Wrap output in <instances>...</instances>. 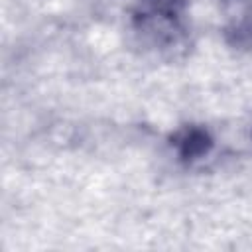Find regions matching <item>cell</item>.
<instances>
[{
  "label": "cell",
  "instance_id": "cell-2",
  "mask_svg": "<svg viewBox=\"0 0 252 252\" xmlns=\"http://www.w3.org/2000/svg\"><path fill=\"white\" fill-rule=\"evenodd\" d=\"M144 2L150 6L152 16H158L169 22H175L185 8V0H144Z\"/></svg>",
  "mask_w": 252,
  "mask_h": 252
},
{
  "label": "cell",
  "instance_id": "cell-1",
  "mask_svg": "<svg viewBox=\"0 0 252 252\" xmlns=\"http://www.w3.org/2000/svg\"><path fill=\"white\" fill-rule=\"evenodd\" d=\"M177 154L183 159H199L203 156L209 154V150L213 148V138L211 134L201 128V126H185L181 128L173 138H171Z\"/></svg>",
  "mask_w": 252,
  "mask_h": 252
}]
</instances>
